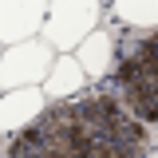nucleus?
I'll use <instances>...</instances> for the list:
<instances>
[{
    "mask_svg": "<svg viewBox=\"0 0 158 158\" xmlns=\"http://www.w3.org/2000/svg\"><path fill=\"white\" fill-rule=\"evenodd\" d=\"M95 24H99V0H52L40 32L56 52H71L87 32H95Z\"/></svg>",
    "mask_w": 158,
    "mask_h": 158,
    "instance_id": "nucleus-3",
    "label": "nucleus"
},
{
    "mask_svg": "<svg viewBox=\"0 0 158 158\" xmlns=\"http://www.w3.org/2000/svg\"><path fill=\"white\" fill-rule=\"evenodd\" d=\"M115 12H118L123 24L154 28V24H158V0H115Z\"/></svg>",
    "mask_w": 158,
    "mask_h": 158,
    "instance_id": "nucleus-9",
    "label": "nucleus"
},
{
    "mask_svg": "<svg viewBox=\"0 0 158 158\" xmlns=\"http://www.w3.org/2000/svg\"><path fill=\"white\" fill-rule=\"evenodd\" d=\"M146 158H158V154H146Z\"/></svg>",
    "mask_w": 158,
    "mask_h": 158,
    "instance_id": "nucleus-10",
    "label": "nucleus"
},
{
    "mask_svg": "<svg viewBox=\"0 0 158 158\" xmlns=\"http://www.w3.org/2000/svg\"><path fill=\"white\" fill-rule=\"evenodd\" d=\"M44 111V91L40 87H16V91H4L0 95V131L4 135H16L24 131L32 118Z\"/></svg>",
    "mask_w": 158,
    "mask_h": 158,
    "instance_id": "nucleus-6",
    "label": "nucleus"
},
{
    "mask_svg": "<svg viewBox=\"0 0 158 158\" xmlns=\"http://www.w3.org/2000/svg\"><path fill=\"white\" fill-rule=\"evenodd\" d=\"M4 158H146L142 118H135L111 95H87L79 103L40 111Z\"/></svg>",
    "mask_w": 158,
    "mask_h": 158,
    "instance_id": "nucleus-1",
    "label": "nucleus"
},
{
    "mask_svg": "<svg viewBox=\"0 0 158 158\" xmlns=\"http://www.w3.org/2000/svg\"><path fill=\"white\" fill-rule=\"evenodd\" d=\"M118 95L127 111L158 127V32L131 40L118 59Z\"/></svg>",
    "mask_w": 158,
    "mask_h": 158,
    "instance_id": "nucleus-2",
    "label": "nucleus"
},
{
    "mask_svg": "<svg viewBox=\"0 0 158 158\" xmlns=\"http://www.w3.org/2000/svg\"><path fill=\"white\" fill-rule=\"evenodd\" d=\"M111 56H115V40L107 36V32H87V36L79 40V67H83V75L87 79H103L111 71Z\"/></svg>",
    "mask_w": 158,
    "mask_h": 158,
    "instance_id": "nucleus-7",
    "label": "nucleus"
},
{
    "mask_svg": "<svg viewBox=\"0 0 158 158\" xmlns=\"http://www.w3.org/2000/svg\"><path fill=\"white\" fill-rule=\"evenodd\" d=\"M83 67H79V59L75 56H59L52 59V71H48V79H44V91L52 99H67V95H75L79 87H83Z\"/></svg>",
    "mask_w": 158,
    "mask_h": 158,
    "instance_id": "nucleus-8",
    "label": "nucleus"
},
{
    "mask_svg": "<svg viewBox=\"0 0 158 158\" xmlns=\"http://www.w3.org/2000/svg\"><path fill=\"white\" fill-rule=\"evenodd\" d=\"M52 71V44L48 40H16L0 56V91L36 87Z\"/></svg>",
    "mask_w": 158,
    "mask_h": 158,
    "instance_id": "nucleus-4",
    "label": "nucleus"
},
{
    "mask_svg": "<svg viewBox=\"0 0 158 158\" xmlns=\"http://www.w3.org/2000/svg\"><path fill=\"white\" fill-rule=\"evenodd\" d=\"M52 0H0V40L16 44V40H32L44 28Z\"/></svg>",
    "mask_w": 158,
    "mask_h": 158,
    "instance_id": "nucleus-5",
    "label": "nucleus"
}]
</instances>
